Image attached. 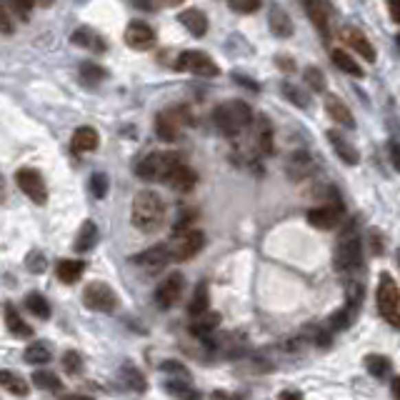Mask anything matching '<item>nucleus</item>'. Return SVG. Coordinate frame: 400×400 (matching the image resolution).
I'll list each match as a JSON object with an SVG mask.
<instances>
[{"instance_id": "nucleus-52", "label": "nucleus", "mask_w": 400, "mask_h": 400, "mask_svg": "<svg viewBox=\"0 0 400 400\" xmlns=\"http://www.w3.org/2000/svg\"><path fill=\"white\" fill-rule=\"evenodd\" d=\"M233 78H235V83H238V85H245V88H250V90H258L256 80H250V78H243L241 73H235Z\"/></svg>"}, {"instance_id": "nucleus-15", "label": "nucleus", "mask_w": 400, "mask_h": 400, "mask_svg": "<svg viewBox=\"0 0 400 400\" xmlns=\"http://www.w3.org/2000/svg\"><path fill=\"white\" fill-rule=\"evenodd\" d=\"M268 25H270V33L276 35V38H290V35L296 33V25L290 21V15L280 5H270Z\"/></svg>"}, {"instance_id": "nucleus-7", "label": "nucleus", "mask_w": 400, "mask_h": 400, "mask_svg": "<svg viewBox=\"0 0 400 400\" xmlns=\"http://www.w3.org/2000/svg\"><path fill=\"white\" fill-rule=\"evenodd\" d=\"M175 68L186 70V73H193V76H200V78L221 76V68L205 53H200V50H186V53H180L178 60H175Z\"/></svg>"}, {"instance_id": "nucleus-18", "label": "nucleus", "mask_w": 400, "mask_h": 400, "mask_svg": "<svg viewBox=\"0 0 400 400\" xmlns=\"http://www.w3.org/2000/svg\"><path fill=\"white\" fill-rule=\"evenodd\" d=\"M98 131L96 128H90V125H83V128H78L73 133V140H70V148L76 155H83V153H93L98 148Z\"/></svg>"}, {"instance_id": "nucleus-30", "label": "nucleus", "mask_w": 400, "mask_h": 400, "mask_svg": "<svg viewBox=\"0 0 400 400\" xmlns=\"http://www.w3.org/2000/svg\"><path fill=\"white\" fill-rule=\"evenodd\" d=\"M333 63H335V68L343 70L345 76H353V78H363V68H360L358 63L353 60V56H348L345 50H333Z\"/></svg>"}, {"instance_id": "nucleus-47", "label": "nucleus", "mask_w": 400, "mask_h": 400, "mask_svg": "<svg viewBox=\"0 0 400 400\" xmlns=\"http://www.w3.org/2000/svg\"><path fill=\"white\" fill-rule=\"evenodd\" d=\"M80 73H83L85 78H90V80H103L105 78V70L98 68V65H93V63H85L83 68H80Z\"/></svg>"}, {"instance_id": "nucleus-6", "label": "nucleus", "mask_w": 400, "mask_h": 400, "mask_svg": "<svg viewBox=\"0 0 400 400\" xmlns=\"http://www.w3.org/2000/svg\"><path fill=\"white\" fill-rule=\"evenodd\" d=\"M83 303H85V308H90V311H96V313H113L118 308V296L108 283L96 280V283L85 285Z\"/></svg>"}, {"instance_id": "nucleus-17", "label": "nucleus", "mask_w": 400, "mask_h": 400, "mask_svg": "<svg viewBox=\"0 0 400 400\" xmlns=\"http://www.w3.org/2000/svg\"><path fill=\"white\" fill-rule=\"evenodd\" d=\"M325 111H328V115H331L335 123L348 128V131L355 128V118H353L351 108H348L338 96H325Z\"/></svg>"}, {"instance_id": "nucleus-23", "label": "nucleus", "mask_w": 400, "mask_h": 400, "mask_svg": "<svg viewBox=\"0 0 400 400\" xmlns=\"http://www.w3.org/2000/svg\"><path fill=\"white\" fill-rule=\"evenodd\" d=\"M303 8L305 13L311 15V21L318 28V33L323 35V38H328V13H325L323 0H303Z\"/></svg>"}, {"instance_id": "nucleus-1", "label": "nucleus", "mask_w": 400, "mask_h": 400, "mask_svg": "<svg viewBox=\"0 0 400 400\" xmlns=\"http://www.w3.org/2000/svg\"><path fill=\"white\" fill-rule=\"evenodd\" d=\"M131 221L140 233H158L166 223V203L155 190H140L133 198Z\"/></svg>"}, {"instance_id": "nucleus-53", "label": "nucleus", "mask_w": 400, "mask_h": 400, "mask_svg": "<svg viewBox=\"0 0 400 400\" xmlns=\"http://www.w3.org/2000/svg\"><path fill=\"white\" fill-rule=\"evenodd\" d=\"M390 393H393L395 400H400V375L398 378H393V383H390Z\"/></svg>"}, {"instance_id": "nucleus-37", "label": "nucleus", "mask_w": 400, "mask_h": 400, "mask_svg": "<svg viewBox=\"0 0 400 400\" xmlns=\"http://www.w3.org/2000/svg\"><path fill=\"white\" fill-rule=\"evenodd\" d=\"M280 90H283V96L288 98L290 103L298 105V108H308V105H311V98L305 96L300 88H296L293 83H283V88H280Z\"/></svg>"}, {"instance_id": "nucleus-19", "label": "nucleus", "mask_w": 400, "mask_h": 400, "mask_svg": "<svg viewBox=\"0 0 400 400\" xmlns=\"http://www.w3.org/2000/svg\"><path fill=\"white\" fill-rule=\"evenodd\" d=\"M166 183L170 188H175V190H180V193H188V190H193V188H195V183H198V175H195L193 168H188V166H183V163H180V166L175 168L170 175H168Z\"/></svg>"}, {"instance_id": "nucleus-48", "label": "nucleus", "mask_w": 400, "mask_h": 400, "mask_svg": "<svg viewBox=\"0 0 400 400\" xmlns=\"http://www.w3.org/2000/svg\"><path fill=\"white\" fill-rule=\"evenodd\" d=\"M28 270L30 273H43L45 270V258L41 253H30L28 256Z\"/></svg>"}, {"instance_id": "nucleus-14", "label": "nucleus", "mask_w": 400, "mask_h": 400, "mask_svg": "<svg viewBox=\"0 0 400 400\" xmlns=\"http://www.w3.org/2000/svg\"><path fill=\"white\" fill-rule=\"evenodd\" d=\"M170 248H166V245H155V248H148L145 253H140L138 258H135V263H138L140 268H145L148 273H158L160 268H166V263L170 260Z\"/></svg>"}, {"instance_id": "nucleus-57", "label": "nucleus", "mask_w": 400, "mask_h": 400, "mask_svg": "<svg viewBox=\"0 0 400 400\" xmlns=\"http://www.w3.org/2000/svg\"><path fill=\"white\" fill-rule=\"evenodd\" d=\"M213 400H238V398H233V395H228V393H223V390H215Z\"/></svg>"}, {"instance_id": "nucleus-10", "label": "nucleus", "mask_w": 400, "mask_h": 400, "mask_svg": "<svg viewBox=\"0 0 400 400\" xmlns=\"http://www.w3.org/2000/svg\"><path fill=\"white\" fill-rule=\"evenodd\" d=\"M15 183H18V188H21L23 193L28 195L33 203H38V205H43V203L48 200L45 180H43L41 173L33 170V168H21V170L15 173Z\"/></svg>"}, {"instance_id": "nucleus-13", "label": "nucleus", "mask_w": 400, "mask_h": 400, "mask_svg": "<svg viewBox=\"0 0 400 400\" xmlns=\"http://www.w3.org/2000/svg\"><path fill=\"white\" fill-rule=\"evenodd\" d=\"M125 43L131 45L133 50H151L155 45V30L143 21H133L128 28H125Z\"/></svg>"}, {"instance_id": "nucleus-8", "label": "nucleus", "mask_w": 400, "mask_h": 400, "mask_svg": "<svg viewBox=\"0 0 400 400\" xmlns=\"http://www.w3.org/2000/svg\"><path fill=\"white\" fill-rule=\"evenodd\" d=\"M203 245H205V233L203 230H183V233H178V241L173 243L170 256L173 260L178 263L190 260L203 250Z\"/></svg>"}, {"instance_id": "nucleus-39", "label": "nucleus", "mask_w": 400, "mask_h": 400, "mask_svg": "<svg viewBox=\"0 0 400 400\" xmlns=\"http://www.w3.org/2000/svg\"><path fill=\"white\" fill-rule=\"evenodd\" d=\"M258 145H260V151L265 155L273 153V131H270V123L268 120H263L260 123V133H258Z\"/></svg>"}, {"instance_id": "nucleus-34", "label": "nucleus", "mask_w": 400, "mask_h": 400, "mask_svg": "<svg viewBox=\"0 0 400 400\" xmlns=\"http://www.w3.org/2000/svg\"><path fill=\"white\" fill-rule=\"evenodd\" d=\"M166 390L180 400H198V393H195L193 388H190V383H186V380H183V383H180V380H168Z\"/></svg>"}, {"instance_id": "nucleus-55", "label": "nucleus", "mask_w": 400, "mask_h": 400, "mask_svg": "<svg viewBox=\"0 0 400 400\" xmlns=\"http://www.w3.org/2000/svg\"><path fill=\"white\" fill-rule=\"evenodd\" d=\"M63 400H96V398H90V395H80V393H68V395H63Z\"/></svg>"}, {"instance_id": "nucleus-44", "label": "nucleus", "mask_w": 400, "mask_h": 400, "mask_svg": "<svg viewBox=\"0 0 400 400\" xmlns=\"http://www.w3.org/2000/svg\"><path fill=\"white\" fill-rule=\"evenodd\" d=\"M160 370H163V373H173V375H178V378H183V380H190V373H188V368L180 366L178 360H166V363L160 366Z\"/></svg>"}, {"instance_id": "nucleus-4", "label": "nucleus", "mask_w": 400, "mask_h": 400, "mask_svg": "<svg viewBox=\"0 0 400 400\" xmlns=\"http://www.w3.org/2000/svg\"><path fill=\"white\" fill-rule=\"evenodd\" d=\"M333 263H335V268L340 270V273H351V270H358L360 263H363V238H360L355 230H345L343 235H340L338 245H335V258H333Z\"/></svg>"}, {"instance_id": "nucleus-3", "label": "nucleus", "mask_w": 400, "mask_h": 400, "mask_svg": "<svg viewBox=\"0 0 400 400\" xmlns=\"http://www.w3.org/2000/svg\"><path fill=\"white\" fill-rule=\"evenodd\" d=\"M180 166V155L178 153H168V151H158L151 153L140 160L135 166V175L140 180H148V183H166L168 175H170L175 168Z\"/></svg>"}, {"instance_id": "nucleus-33", "label": "nucleus", "mask_w": 400, "mask_h": 400, "mask_svg": "<svg viewBox=\"0 0 400 400\" xmlns=\"http://www.w3.org/2000/svg\"><path fill=\"white\" fill-rule=\"evenodd\" d=\"M366 368L373 378H386L388 373H390V360H388L386 355H375V353H373V355L366 358Z\"/></svg>"}, {"instance_id": "nucleus-16", "label": "nucleus", "mask_w": 400, "mask_h": 400, "mask_svg": "<svg viewBox=\"0 0 400 400\" xmlns=\"http://www.w3.org/2000/svg\"><path fill=\"white\" fill-rule=\"evenodd\" d=\"M325 135H328V140H331V145H333V151L338 153V158L343 160L345 166H358V163H360L358 148L348 143V140H345V135H340L338 131H328Z\"/></svg>"}, {"instance_id": "nucleus-40", "label": "nucleus", "mask_w": 400, "mask_h": 400, "mask_svg": "<svg viewBox=\"0 0 400 400\" xmlns=\"http://www.w3.org/2000/svg\"><path fill=\"white\" fill-rule=\"evenodd\" d=\"M63 368L70 373V375H78V373L83 370V358H80V353L76 351H68L63 355Z\"/></svg>"}, {"instance_id": "nucleus-11", "label": "nucleus", "mask_w": 400, "mask_h": 400, "mask_svg": "<svg viewBox=\"0 0 400 400\" xmlns=\"http://www.w3.org/2000/svg\"><path fill=\"white\" fill-rule=\"evenodd\" d=\"M183 288H186V278L180 276V273H170V276L163 278L160 285L155 288V303H158V308H163V311L173 308L180 300V296H183Z\"/></svg>"}, {"instance_id": "nucleus-25", "label": "nucleus", "mask_w": 400, "mask_h": 400, "mask_svg": "<svg viewBox=\"0 0 400 400\" xmlns=\"http://www.w3.org/2000/svg\"><path fill=\"white\" fill-rule=\"evenodd\" d=\"M5 325H8V331L13 333V335H18V338H30V335H33V328L23 320L21 313L15 311L13 305H5Z\"/></svg>"}, {"instance_id": "nucleus-60", "label": "nucleus", "mask_w": 400, "mask_h": 400, "mask_svg": "<svg viewBox=\"0 0 400 400\" xmlns=\"http://www.w3.org/2000/svg\"><path fill=\"white\" fill-rule=\"evenodd\" d=\"M278 65H280V68L293 70V60H283V58H278Z\"/></svg>"}, {"instance_id": "nucleus-59", "label": "nucleus", "mask_w": 400, "mask_h": 400, "mask_svg": "<svg viewBox=\"0 0 400 400\" xmlns=\"http://www.w3.org/2000/svg\"><path fill=\"white\" fill-rule=\"evenodd\" d=\"M33 5H38V8H50V5H53V0H33Z\"/></svg>"}, {"instance_id": "nucleus-56", "label": "nucleus", "mask_w": 400, "mask_h": 400, "mask_svg": "<svg viewBox=\"0 0 400 400\" xmlns=\"http://www.w3.org/2000/svg\"><path fill=\"white\" fill-rule=\"evenodd\" d=\"M160 5H166V8H178V5H183L186 0H158Z\"/></svg>"}, {"instance_id": "nucleus-61", "label": "nucleus", "mask_w": 400, "mask_h": 400, "mask_svg": "<svg viewBox=\"0 0 400 400\" xmlns=\"http://www.w3.org/2000/svg\"><path fill=\"white\" fill-rule=\"evenodd\" d=\"M398 48H400V33H398Z\"/></svg>"}, {"instance_id": "nucleus-51", "label": "nucleus", "mask_w": 400, "mask_h": 400, "mask_svg": "<svg viewBox=\"0 0 400 400\" xmlns=\"http://www.w3.org/2000/svg\"><path fill=\"white\" fill-rule=\"evenodd\" d=\"M388 10L395 23H400V0H388Z\"/></svg>"}, {"instance_id": "nucleus-35", "label": "nucleus", "mask_w": 400, "mask_h": 400, "mask_svg": "<svg viewBox=\"0 0 400 400\" xmlns=\"http://www.w3.org/2000/svg\"><path fill=\"white\" fill-rule=\"evenodd\" d=\"M73 43L76 45H83V48H96V50H103V41L98 38L93 30L88 28H78L76 33H73Z\"/></svg>"}, {"instance_id": "nucleus-21", "label": "nucleus", "mask_w": 400, "mask_h": 400, "mask_svg": "<svg viewBox=\"0 0 400 400\" xmlns=\"http://www.w3.org/2000/svg\"><path fill=\"white\" fill-rule=\"evenodd\" d=\"M178 21L183 23L188 33L195 35V38H203V35L208 33V18L200 13L198 8H188V10H183V13L178 15Z\"/></svg>"}, {"instance_id": "nucleus-22", "label": "nucleus", "mask_w": 400, "mask_h": 400, "mask_svg": "<svg viewBox=\"0 0 400 400\" xmlns=\"http://www.w3.org/2000/svg\"><path fill=\"white\" fill-rule=\"evenodd\" d=\"M0 388H5L15 398H25L30 393V386L25 383V378L13 370H0Z\"/></svg>"}, {"instance_id": "nucleus-27", "label": "nucleus", "mask_w": 400, "mask_h": 400, "mask_svg": "<svg viewBox=\"0 0 400 400\" xmlns=\"http://www.w3.org/2000/svg\"><path fill=\"white\" fill-rule=\"evenodd\" d=\"M96 243H98V228H96V223H93V221H85L83 228H80V233H78L76 245H73V248H76L78 253H88V250L93 248Z\"/></svg>"}, {"instance_id": "nucleus-31", "label": "nucleus", "mask_w": 400, "mask_h": 400, "mask_svg": "<svg viewBox=\"0 0 400 400\" xmlns=\"http://www.w3.org/2000/svg\"><path fill=\"white\" fill-rule=\"evenodd\" d=\"M25 308H28L35 318H41V320H48L50 318V303L45 300V296H41V293H28Z\"/></svg>"}, {"instance_id": "nucleus-24", "label": "nucleus", "mask_w": 400, "mask_h": 400, "mask_svg": "<svg viewBox=\"0 0 400 400\" xmlns=\"http://www.w3.org/2000/svg\"><path fill=\"white\" fill-rule=\"evenodd\" d=\"M285 170L290 173V178L293 180H300V178H308V173L313 170V160L308 153H293L285 163Z\"/></svg>"}, {"instance_id": "nucleus-49", "label": "nucleus", "mask_w": 400, "mask_h": 400, "mask_svg": "<svg viewBox=\"0 0 400 400\" xmlns=\"http://www.w3.org/2000/svg\"><path fill=\"white\" fill-rule=\"evenodd\" d=\"M368 241H370L373 256H380V253H383V248H380V233H378V230H370V235H368Z\"/></svg>"}, {"instance_id": "nucleus-38", "label": "nucleus", "mask_w": 400, "mask_h": 400, "mask_svg": "<svg viewBox=\"0 0 400 400\" xmlns=\"http://www.w3.org/2000/svg\"><path fill=\"white\" fill-rule=\"evenodd\" d=\"M303 76H305V83L311 85V90H315V93H325V76H323V70L315 68V65H308Z\"/></svg>"}, {"instance_id": "nucleus-46", "label": "nucleus", "mask_w": 400, "mask_h": 400, "mask_svg": "<svg viewBox=\"0 0 400 400\" xmlns=\"http://www.w3.org/2000/svg\"><path fill=\"white\" fill-rule=\"evenodd\" d=\"M13 33V18L8 13V8L0 3V35H10Z\"/></svg>"}, {"instance_id": "nucleus-43", "label": "nucleus", "mask_w": 400, "mask_h": 400, "mask_svg": "<svg viewBox=\"0 0 400 400\" xmlns=\"http://www.w3.org/2000/svg\"><path fill=\"white\" fill-rule=\"evenodd\" d=\"M90 188H93V195H96V198H105V195H108V175L96 173L93 180H90Z\"/></svg>"}, {"instance_id": "nucleus-9", "label": "nucleus", "mask_w": 400, "mask_h": 400, "mask_svg": "<svg viewBox=\"0 0 400 400\" xmlns=\"http://www.w3.org/2000/svg\"><path fill=\"white\" fill-rule=\"evenodd\" d=\"M188 111L183 108H170V111H163L155 118V133H158L160 140L173 143V140L180 138V131H183V123H186Z\"/></svg>"}, {"instance_id": "nucleus-20", "label": "nucleus", "mask_w": 400, "mask_h": 400, "mask_svg": "<svg viewBox=\"0 0 400 400\" xmlns=\"http://www.w3.org/2000/svg\"><path fill=\"white\" fill-rule=\"evenodd\" d=\"M85 273V263L83 260H73V258H65V260H58L56 265V276L60 283L73 285L80 280V276Z\"/></svg>"}, {"instance_id": "nucleus-58", "label": "nucleus", "mask_w": 400, "mask_h": 400, "mask_svg": "<svg viewBox=\"0 0 400 400\" xmlns=\"http://www.w3.org/2000/svg\"><path fill=\"white\" fill-rule=\"evenodd\" d=\"M280 400H303V398H300V393H283Z\"/></svg>"}, {"instance_id": "nucleus-5", "label": "nucleus", "mask_w": 400, "mask_h": 400, "mask_svg": "<svg viewBox=\"0 0 400 400\" xmlns=\"http://www.w3.org/2000/svg\"><path fill=\"white\" fill-rule=\"evenodd\" d=\"M378 311L393 328H400V288L390 273H380L378 280Z\"/></svg>"}, {"instance_id": "nucleus-41", "label": "nucleus", "mask_w": 400, "mask_h": 400, "mask_svg": "<svg viewBox=\"0 0 400 400\" xmlns=\"http://www.w3.org/2000/svg\"><path fill=\"white\" fill-rule=\"evenodd\" d=\"M228 5L233 8L235 13L248 15V13H256V10H260L263 0H228Z\"/></svg>"}, {"instance_id": "nucleus-2", "label": "nucleus", "mask_w": 400, "mask_h": 400, "mask_svg": "<svg viewBox=\"0 0 400 400\" xmlns=\"http://www.w3.org/2000/svg\"><path fill=\"white\" fill-rule=\"evenodd\" d=\"M213 123L225 138H238V135L253 123V111H250V105L243 103V100H230V103L215 108Z\"/></svg>"}, {"instance_id": "nucleus-42", "label": "nucleus", "mask_w": 400, "mask_h": 400, "mask_svg": "<svg viewBox=\"0 0 400 400\" xmlns=\"http://www.w3.org/2000/svg\"><path fill=\"white\" fill-rule=\"evenodd\" d=\"M123 375L128 378V386H131L133 390H145V378H143V373H138L133 366H125V368H123Z\"/></svg>"}, {"instance_id": "nucleus-26", "label": "nucleus", "mask_w": 400, "mask_h": 400, "mask_svg": "<svg viewBox=\"0 0 400 400\" xmlns=\"http://www.w3.org/2000/svg\"><path fill=\"white\" fill-rule=\"evenodd\" d=\"M348 43H351V48L355 50V53H358L360 58H366L368 63H375L378 53H375L373 43L368 41V38L363 33H358V30H351V33H348Z\"/></svg>"}, {"instance_id": "nucleus-28", "label": "nucleus", "mask_w": 400, "mask_h": 400, "mask_svg": "<svg viewBox=\"0 0 400 400\" xmlns=\"http://www.w3.org/2000/svg\"><path fill=\"white\" fill-rule=\"evenodd\" d=\"M218 323H221V315L218 313H203V315L195 318V323L190 325V331H193V335H198V338H205L208 333H213L215 328H218Z\"/></svg>"}, {"instance_id": "nucleus-45", "label": "nucleus", "mask_w": 400, "mask_h": 400, "mask_svg": "<svg viewBox=\"0 0 400 400\" xmlns=\"http://www.w3.org/2000/svg\"><path fill=\"white\" fill-rule=\"evenodd\" d=\"M8 8L13 10L15 15H21V18H28L30 8H33V0H5Z\"/></svg>"}, {"instance_id": "nucleus-32", "label": "nucleus", "mask_w": 400, "mask_h": 400, "mask_svg": "<svg viewBox=\"0 0 400 400\" xmlns=\"http://www.w3.org/2000/svg\"><path fill=\"white\" fill-rule=\"evenodd\" d=\"M208 300H210V298H208V285L200 283L193 293V300H190V305H188V313H190L193 318L208 313Z\"/></svg>"}, {"instance_id": "nucleus-62", "label": "nucleus", "mask_w": 400, "mask_h": 400, "mask_svg": "<svg viewBox=\"0 0 400 400\" xmlns=\"http://www.w3.org/2000/svg\"><path fill=\"white\" fill-rule=\"evenodd\" d=\"M398 260H400V253H398Z\"/></svg>"}, {"instance_id": "nucleus-12", "label": "nucleus", "mask_w": 400, "mask_h": 400, "mask_svg": "<svg viewBox=\"0 0 400 400\" xmlns=\"http://www.w3.org/2000/svg\"><path fill=\"white\" fill-rule=\"evenodd\" d=\"M343 218V205L333 203V205H320L308 210V223L318 230H333Z\"/></svg>"}, {"instance_id": "nucleus-29", "label": "nucleus", "mask_w": 400, "mask_h": 400, "mask_svg": "<svg viewBox=\"0 0 400 400\" xmlns=\"http://www.w3.org/2000/svg\"><path fill=\"white\" fill-rule=\"evenodd\" d=\"M50 358L53 355H50V348L45 343H30L23 353V360L30 366H45V363H50Z\"/></svg>"}, {"instance_id": "nucleus-36", "label": "nucleus", "mask_w": 400, "mask_h": 400, "mask_svg": "<svg viewBox=\"0 0 400 400\" xmlns=\"http://www.w3.org/2000/svg\"><path fill=\"white\" fill-rule=\"evenodd\" d=\"M33 383L38 388H43V390L60 393V380H58V375H53V373H48V370H35L33 373Z\"/></svg>"}, {"instance_id": "nucleus-54", "label": "nucleus", "mask_w": 400, "mask_h": 400, "mask_svg": "<svg viewBox=\"0 0 400 400\" xmlns=\"http://www.w3.org/2000/svg\"><path fill=\"white\" fill-rule=\"evenodd\" d=\"M135 5H138V8H145V10H153V8L158 5V3H155V0H135Z\"/></svg>"}, {"instance_id": "nucleus-50", "label": "nucleus", "mask_w": 400, "mask_h": 400, "mask_svg": "<svg viewBox=\"0 0 400 400\" xmlns=\"http://www.w3.org/2000/svg\"><path fill=\"white\" fill-rule=\"evenodd\" d=\"M390 163H393V168L400 173V145L395 143V140L390 143Z\"/></svg>"}]
</instances>
